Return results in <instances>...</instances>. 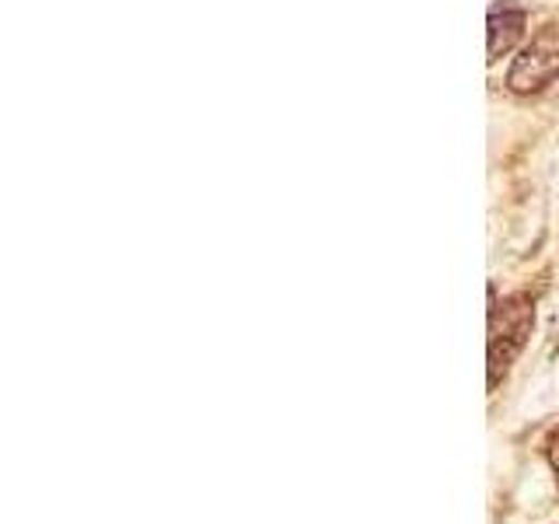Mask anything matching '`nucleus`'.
<instances>
[{"label":"nucleus","mask_w":559,"mask_h":524,"mask_svg":"<svg viewBox=\"0 0 559 524\" xmlns=\"http://www.w3.org/2000/svg\"><path fill=\"white\" fill-rule=\"evenodd\" d=\"M546 458H549V465H552V472H556V479H559V424L549 430V437H546Z\"/></svg>","instance_id":"4"},{"label":"nucleus","mask_w":559,"mask_h":524,"mask_svg":"<svg viewBox=\"0 0 559 524\" xmlns=\"http://www.w3.org/2000/svg\"><path fill=\"white\" fill-rule=\"evenodd\" d=\"M532 322H535V308L524 294L507 297L489 314V389H497L500 374H507V367L514 364V357L528 343Z\"/></svg>","instance_id":"1"},{"label":"nucleus","mask_w":559,"mask_h":524,"mask_svg":"<svg viewBox=\"0 0 559 524\" xmlns=\"http://www.w3.org/2000/svg\"><path fill=\"white\" fill-rule=\"evenodd\" d=\"M524 8L514 0H497L489 8V60H500L503 52H511L514 43L524 35Z\"/></svg>","instance_id":"3"},{"label":"nucleus","mask_w":559,"mask_h":524,"mask_svg":"<svg viewBox=\"0 0 559 524\" xmlns=\"http://www.w3.org/2000/svg\"><path fill=\"white\" fill-rule=\"evenodd\" d=\"M556 78H559V49L535 43L514 60L511 74H507V87L518 95H532V92H542L546 84H552Z\"/></svg>","instance_id":"2"}]
</instances>
